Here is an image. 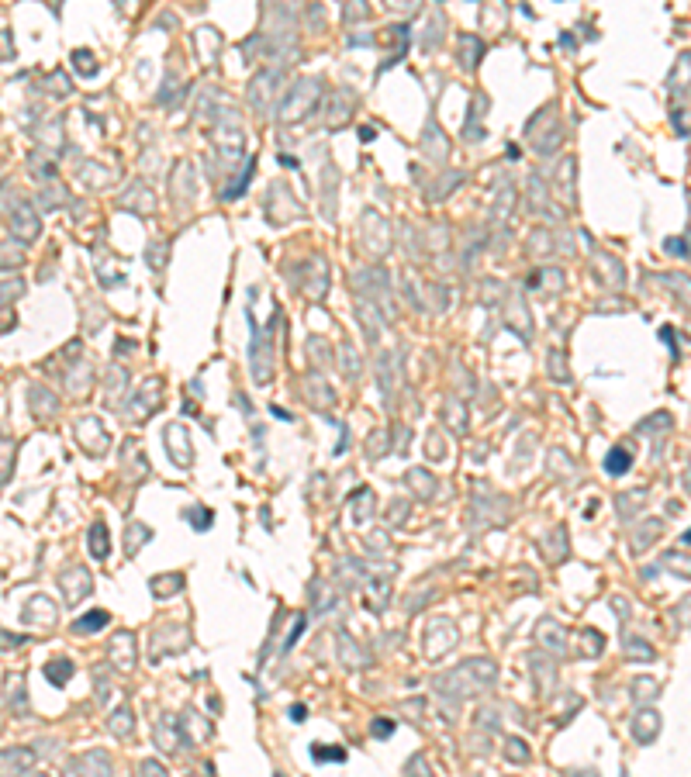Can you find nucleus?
I'll return each instance as SVG.
<instances>
[{"mask_svg": "<svg viewBox=\"0 0 691 777\" xmlns=\"http://www.w3.org/2000/svg\"><path fill=\"white\" fill-rule=\"evenodd\" d=\"M370 311H373V304H366V301H359L356 304V321L363 325V332H366V339L370 342H377L380 339V321H377V314L370 318Z\"/></svg>", "mask_w": 691, "mask_h": 777, "instance_id": "nucleus-31", "label": "nucleus"}, {"mask_svg": "<svg viewBox=\"0 0 691 777\" xmlns=\"http://www.w3.org/2000/svg\"><path fill=\"white\" fill-rule=\"evenodd\" d=\"M343 370L349 373V380H356V377H359V366H356V352H352L349 346L343 349Z\"/></svg>", "mask_w": 691, "mask_h": 777, "instance_id": "nucleus-50", "label": "nucleus"}, {"mask_svg": "<svg viewBox=\"0 0 691 777\" xmlns=\"http://www.w3.org/2000/svg\"><path fill=\"white\" fill-rule=\"evenodd\" d=\"M183 518H190L197 532H204V528L211 525V512H208V508H187V512H183Z\"/></svg>", "mask_w": 691, "mask_h": 777, "instance_id": "nucleus-46", "label": "nucleus"}, {"mask_svg": "<svg viewBox=\"0 0 691 777\" xmlns=\"http://www.w3.org/2000/svg\"><path fill=\"white\" fill-rule=\"evenodd\" d=\"M370 733H373L377 740H387V736L394 733V722H391V719H373V722H370Z\"/></svg>", "mask_w": 691, "mask_h": 777, "instance_id": "nucleus-49", "label": "nucleus"}, {"mask_svg": "<svg viewBox=\"0 0 691 777\" xmlns=\"http://www.w3.org/2000/svg\"><path fill=\"white\" fill-rule=\"evenodd\" d=\"M550 474L553 477H571L574 474V460L564 456V449H550Z\"/></svg>", "mask_w": 691, "mask_h": 777, "instance_id": "nucleus-37", "label": "nucleus"}, {"mask_svg": "<svg viewBox=\"0 0 691 777\" xmlns=\"http://www.w3.org/2000/svg\"><path fill=\"white\" fill-rule=\"evenodd\" d=\"M581 657H598L602 650H605V643H602V632H595V629H584L581 632Z\"/></svg>", "mask_w": 691, "mask_h": 777, "instance_id": "nucleus-39", "label": "nucleus"}, {"mask_svg": "<svg viewBox=\"0 0 691 777\" xmlns=\"http://www.w3.org/2000/svg\"><path fill=\"white\" fill-rule=\"evenodd\" d=\"M76 443H80L90 456H104V453H107V432H104L100 418L83 415V418L76 422Z\"/></svg>", "mask_w": 691, "mask_h": 777, "instance_id": "nucleus-8", "label": "nucleus"}, {"mask_svg": "<svg viewBox=\"0 0 691 777\" xmlns=\"http://www.w3.org/2000/svg\"><path fill=\"white\" fill-rule=\"evenodd\" d=\"M90 59H93V55H90L87 48H76V52H73V66H76L83 76H93V73H97V62H90Z\"/></svg>", "mask_w": 691, "mask_h": 777, "instance_id": "nucleus-44", "label": "nucleus"}, {"mask_svg": "<svg viewBox=\"0 0 691 777\" xmlns=\"http://www.w3.org/2000/svg\"><path fill=\"white\" fill-rule=\"evenodd\" d=\"M391 366H394V359L384 352V356H377V373H380V394H384V401L391 404L394 401V377H391Z\"/></svg>", "mask_w": 691, "mask_h": 777, "instance_id": "nucleus-32", "label": "nucleus"}, {"mask_svg": "<svg viewBox=\"0 0 691 777\" xmlns=\"http://www.w3.org/2000/svg\"><path fill=\"white\" fill-rule=\"evenodd\" d=\"M194 45H197L201 59H204V62H211V59L218 55V48H222V35H218L215 28H201V31L194 35Z\"/></svg>", "mask_w": 691, "mask_h": 777, "instance_id": "nucleus-23", "label": "nucleus"}, {"mask_svg": "<svg viewBox=\"0 0 691 777\" xmlns=\"http://www.w3.org/2000/svg\"><path fill=\"white\" fill-rule=\"evenodd\" d=\"M28 401H31V411H35V415H42V418H48V415H55V411H59V401H55L45 387H31Z\"/></svg>", "mask_w": 691, "mask_h": 777, "instance_id": "nucleus-28", "label": "nucleus"}, {"mask_svg": "<svg viewBox=\"0 0 691 777\" xmlns=\"http://www.w3.org/2000/svg\"><path fill=\"white\" fill-rule=\"evenodd\" d=\"M460 48H463V69H474L477 59H484V42L477 35H460Z\"/></svg>", "mask_w": 691, "mask_h": 777, "instance_id": "nucleus-29", "label": "nucleus"}, {"mask_svg": "<svg viewBox=\"0 0 691 777\" xmlns=\"http://www.w3.org/2000/svg\"><path fill=\"white\" fill-rule=\"evenodd\" d=\"M629 463H633V453L629 449H612L609 456H605V474H626L629 470Z\"/></svg>", "mask_w": 691, "mask_h": 777, "instance_id": "nucleus-36", "label": "nucleus"}, {"mask_svg": "<svg viewBox=\"0 0 691 777\" xmlns=\"http://www.w3.org/2000/svg\"><path fill=\"white\" fill-rule=\"evenodd\" d=\"M301 632H305V615H298V618H294V632H287V643H284V653H287V650H291V646L298 643V636H301Z\"/></svg>", "mask_w": 691, "mask_h": 777, "instance_id": "nucleus-51", "label": "nucleus"}, {"mask_svg": "<svg viewBox=\"0 0 691 777\" xmlns=\"http://www.w3.org/2000/svg\"><path fill=\"white\" fill-rule=\"evenodd\" d=\"M107 657H111V663H114L118 670H132L135 660H138L135 636H132V632H118V636L111 639V646H107Z\"/></svg>", "mask_w": 691, "mask_h": 777, "instance_id": "nucleus-14", "label": "nucleus"}, {"mask_svg": "<svg viewBox=\"0 0 691 777\" xmlns=\"http://www.w3.org/2000/svg\"><path fill=\"white\" fill-rule=\"evenodd\" d=\"M595 256V269L602 273V280L605 283H619L622 276H626V269H622V262L616 256H609V253H591Z\"/></svg>", "mask_w": 691, "mask_h": 777, "instance_id": "nucleus-24", "label": "nucleus"}, {"mask_svg": "<svg viewBox=\"0 0 691 777\" xmlns=\"http://www.w3.org/2000/svg\"><path fill=\"white\" fill-rule=\"evenodd\" d=\"M211 142H215V152L225 166H235V159L242 156V128L232 121V118H222L215 128H211Z\"/></svg>", "mask_w": 691, "mask_h": 777, "instance_id": "nucleus-3", "label": "nucleus"}, {"mask_svg": "<svg viewBox=\"0 0 691 777\" xmlns=\"http://www.w3.org/2000/svg\"><path fill=\"white\" fill-rule=\"evenodd\" d=\"M536 639H539L543 650H550V653H557V657L567 653V632H564V625H560L557 618H543V622L536 625Z\"/></svg>", "mask_w": 691, "mask_h": 777, "instance_id": "nucleus-15", "label": "nucleus"}, {"mask_svg": "<svg viewBox=\"0 0 691 777\" xmlns=\"http://www.w3.org/2000/svg\"><path fill=\"white\" fill-rule=\"evenodd\" d=\"M159 401H163L159 380H149L138 394H132V398L125 401V418H128V422H145V415H149L152 408H159Z\"/></svg>", "mask_w": 691, "mask_h": 777, "instance_id": "nucleus-7", "label": "nucleus"}, {"mask_svg": "<svg viewBox=\"0 0 691 777\" xmlns=\"http://www.w3.org/2000/svg\"><path fill=\"white\" fill-rule=\"evenodd\" d=\"M180 587H183V573H159L149 580L152 598H173V594H180Z\"/></svg>", "mask_w": 691, "mask_h": 777, "instance_id": "nucleus-22", "label": "nucleus"}, {"mask_svg": "<svg viewBox=\"0 0 691 777\" xmlns=\"http://www.w3.org/2000/svg\"><path fill=\"white\" fill-rule=\"evenodd\" d=\"M318 100H322V80H318V76H305V80H298V83L291 87V93H287L284 104L277 107V118H280L284 125H294V121L308 118V114L318 107Z\"/></svg>", "mask_w": 691, "mask_h": 777, "instance_id": "nucleus-2", "label": "nucleus"}, {"mask_svg": "<svg viewBox=\"0 0 691 777\" xmlns=\"http://www.w3.org/2000/svg\"><path fill=\"white\" fill-rule=\"evenodd\" d=\"M640 498H647V491H633V494H619V515L622 518H629L643 501Z\"/></svg>", "mask_w": 691, "mask_h": 777, "instance_id": "nucleus-42", "label": "nucleus"}, {"mask_svg": "<svg viewBox=\"0 0 691 777\" xmlns=\"http://www.w3.org/2000/svg\"><path fill=\"white\" fill-rule=\"evenodd\" d=\"M107 622H111V615H107L104 608H97V611H90V615L76 618V622H73V629H76V632H97V629H104Z\"/></svg>", "mask_w": 691, "mask_h": 777, "instance_id": "nucleus-34", "label": "nucleus"}, {"mask_svg": "<svg viewBox=\"0 0 691 777\" xmlns=\"http://www.w3.org/2000/svg\"><path fill=\"white\" fill-rule=\"evenodd\" d=\"M508 760H515V764H529L532 757H529V747L522 743V740H508Z\"/></svg>", "mask_w": 691, "mask_h": 777, "instance_id": "nucleus-45", "label": "nucleus"}, {"mask_svg": "<svg viewBox=\"0 0 691 777\" xmlns=\"http://www.w3.org/2000/svg\"><path fill=\"white\" fill-rule=\"evenodd\" d=\"M111 774H114L111 760L100 750H90V753H83V757H76L69 764V777H111Z\"/></svg>", "mask_w": 691, "mask_h": 777, "instance_id": "nucleus-13", "label": "nucleus"}, {"mask_svg": "<svg viewBox=\"0 0 691 777\" xmlns=\"http://www.w3.org/2000/svg\"><path fill=\"white\" fill-rule=\"evenodd\" d=\"M31 753L28 750H3V774H10V764H14V774L24 777V771L31 767Z\"/></svg>", "mask_w": 691, "mask_h": 777, "instance_id": "nucleus-33", "label": "nucleus"}, {"mask_svg": "<svg viewBox=\"0 0 691 777\" xmlns=\"http://www.w3.org/2000/svg\"><path fill=\"white\" fill-rule=\"evenodd\" d=\"M24 622H31V625H55V605H52V598H45V594L28 598Z\"/></svg>", "mask_w": 691, "mask_h": 777, "instance_id": "nucleus-16", "label": "nucleus"}, {"mask_svg": "<svg viewBox=\"0 0 691 777\" xmlns=\"http://www.w3.org/2000/svg\"><path fill=\"white\" fill-rule=\"evenodd\" d=\"M305 715H308V712H305V705H294V708H291V719H298V722H301Z\"/></svg>", "mask_w": 691, "mask_h": 777, "instance_id": "nucleus-54", "label": "nucleus"}, {"mask_svg": "<svg viewBox=\"0 0 691 777\" xmlns=\"http://www.w3.org/2000/svg\"><path fill=\"white\" fill-rule=\"evenodd\" d=\"M163 439H166V453H170V460L177 463V467H190L194 463V449H190V436H187V429L183 425H166V432H163Z\"/></svg>", "mask_w": 691, "mask_h": 777, "instance_id": "nucleus-10", "label": "nucleus"}, {"mask_svg": "<svg viewBox=\"0 0 691 777\" xmlns=\"http://www.w3.org/2000/svg\"><path fill=\"white\" fill-rule=\"evenodd\" d=\"M312 757L322 760V764H325V760H329V764H339V760H346V750H339V747H318V743H315V747H312Z\"/></svg>", "mask_w": 691, "mask_h": 777, "instance_id": "nucleus-43", "label": "nucleus"}, {"mask_svg": "<svg viewBox=\"0 0 691 777\" xmlns=\"http://www.w3.org/2000/svg\"><path fill=\"white\" fill-rule=\"evenodd\" d=\"M166 249H170V242H166V239H159V242H149V249H145V259H149V266L163 269V266H166Z\"/></svg>", "mask_w": 691, "mask_h": 777, "instance_id": "nucleus-40", "label": "nucleus"}, {"mask_svg": "<svg viewBox=\"0 0 691 777\" xmlns=\"http://www.w3.org/2000/svg\"><path fill=\"white\" fill-rule=\"evenodd\" d=\"M125 535H128V539H125V553H128V556H138V549L152 539V528L142 525V521H132V525L125 528Z\"/></svg>", "mask_w": 691, "mask_h": 777, "instance_id": "nucleus-26", "label": "nucleus"}, {"mask_svg": "<svg viewBox=\"0 0 691 777\" xmlns=\"http://www.w3.org/2000/svg\"><path fill=\"white\" fill-rule=\"evenodd\" d=\"M529 283L539 287V290H546V294H557V290H564V273L553 269V266H546V269H536L529 276Z\"/></svg>", "mask_w": 691, "mask_h": 777, "instance_id": "nucleus-25", "label": "nucleus"}, {"mask_svg": "<svg viewBox=\"0 0 691 777\" xmlns=\"http://www.w3.org/2000/svg\"><path fill=\"white\" fill-rule=\"evenodd\" d=\"M45 677H48L55 688H62V684L73 677V663H66V660H52V663L45 667Z\"/></svg>", "mask_w": 691, "mask_h": 777, "instance_id": "nucleus-38", "label": "nucleus"}, {"mask_svg": "<svg viewBox=\"0 0 691 777\" xmlns=\"http://www.w3.org/2000/svg\"><path fill=\"white\" fill-rule=\"evenodd\" d=\"M90 570L87 566H69L66 573H62V598H66V605L69 608H76L87 594H90Z\"/></svg>", "mask_w": 691, "mask_h": 777, "instance_id": "nucleus-11", "label": "nucleus"}, {"mask_svg": "<svg viewBox=\"0 0 691 777\" xmlns=\"http://www.w3.org/2000/svg\"><path fill=\"white\" fill-rule=\"evenodd\" d=\"M657 733H661V715H657V712H640V715L633 719V736H636V743H650Z\"/></svg>", "mask_w": 691, "mask_h": 777, "instance_id": "nucleus-21", "label": "nucleus"}, {"mask_svg": "<svg viewBox=\"0 0 691 777\" xmlns=\"http://www.w3.org/2000/svg\"><path fill=\"white\" fill-rule=\"evenodd\" d=\"M366 14H370L366 7H346V10H343L346 21H359V17H366Z\"/></svg>", "mask_w": 691, "mask_h": 777, "instance_id": "nucleus-53", "label": "nucleus"}, {"mask_svg": "<svg viewBox=\"0 0 691 777\" xmlns=\"http://www.w3.org/2000/svg\"><path fill=\"white\" fill-rule=\"evenodd\" d=\"M643 528H647L643 535H633V549H643V546H647V539L654 542V539L661 535V521H650V525H643Z\"/></svg>", "mask_w": 691, "mask_h": 777, "instance_id": "nucleus-48", "label": "nucleus"}, {"mask_svg": "<svg viewBox=\"0 0 691 777\" xmlns=\"http://www.w3.org/2000/svg\"><path fill=\"white\" fill-rule=\"evenodd\" d=\"M494 677H498V670H494V663L491 660H467L463 667H456L453 674H446V677H439L436 681V688H439V695L442 698H449V702H463V698H470V695H477V691H484V688H491L494 684Z\"/></svg>", "mask_w": 691, "mask_h": 777, "instance_id": "nucleus-1", "label": "nucleus"}, {"mask_svg": "<svg viewBox=\"0 0 691 777\" xmlns=\"http://www.w3.org/2000/svg\"><path fill=\"white\" fill-rule=\"evenodd\" d=\"M284 80V73L280 69H263L256 80H253V87H249V104H253V111L256 114H270V107H273V97L280 93V83Z\"/></svg>", "mask_w": 691, "mask_h": 777, "instance_id": "nucleus-6", "label": "nucleus"}, {"mask_svg": "<svg viewBox=\"0 0 691 777\" xmlns=\"http://www.w3.org/2000/svg\"><path fill=\"white\" fill-rule=\"evenodd\" d=\"M456 639H460V632H456V625L449 618H429V625H425V657L429 660L446 657L456 646Z\"/></svg>", "mask_w": 691, "mask_h": 777, "instance_id": "nucleus-4", "label": "nucleus"}, {"mask_svg": "<svg viewBox=\"0 0 691 777\" xmlns=\"http://www.w3.org/2000/svg\"><path fill=\"white\" fill-rule=\"evenodd\" d=\"M550 377H553V380H571V373L564 370V356H560V349L550 352Z\"/></svg>", "mask_w": 691, "mask_h": 777, "instance_id": "nucleus-47", "label": "nucleus"}, {"mask_svg": "<svg viewBox=\"0 0 691 777\" xmlns=\"http://www.w3.org/2000/svg\"><path fill=\"white\" fill-rule=\"evenodd\" d=\"M152 740L163 753H180V743H183V722H177L173 715H163L152 729Z\"/></svg>", "mask_w": 691, "mask_h": 777, "instance_id": "nucleus-12", "label": "nucleus"}, {"mask_svg": "<svg viewBox=\"0 0 691 777\" xmlns=\"http://www.w3.org/2000/svg\"><path fill=\"white\" fill-rule=\"evenodd\" d=\"M622 653H626L629 660H650V657H654V650H650V646H643V643H640L636 636L622 643Z\"/></svg>", "mask_w": 691, "mask_h": 777, "instance_id": "nucleus-41", "label": "nucleus"}, {"mask_svg": "<svg viewBox=\"0 0 691 777\" xmlns=\"http://www.w3.org/2000/svg\"><path fill=\"white\" fill-rule=\"evenodd\" d=\"M142 777H166V771H163V764H156V760H142Z\"/></svg>", "mask_w": 691, "mask_h": 777, "instance_id": "nucleus-52", "label": "nucleus"}, {"mask_svg": "<svg viewBox=\"0 0 691 777\" xmlns=\"http://www.w3.org/2000/svg\"><path fill=\"white\" fill-rule=\"evenodd\" d=\"M339 657H343L346 667H352V670H359V667L366 663V657L356 650V643H352L349 636H339Z\"/></svg>", "mask_w": 691, "mask_h": 777, "instance_id": "nucleus-35", "label": "nucleus"}, {"mask_svg": "<svg viewBox=\"0 0 691 777\" xmlns=\"http://www.w3.org/2000/svg\"><path fill=\"white\" fill-rule=\"evenodd\" d=\"M404 484L415 491L418 501H429V498L436 494V477H432L429 470H408V474H404Z\"/></svg>", "mask_w": 691, "mask_h": 777, "instance_id": "nucleus-18", "label": "nucleus"}, {"mask_svg": "<svg viewBox=\"0 0 691 777\" xmlns=\"http://www.w3.org/2000/svg\"><path fill=\"white\" fill-rule=\"evenodd\" d=\"M512 314H515V321H519V335L529 342V335H532V314H529V307H526V301H522L519 290L508 297V318H512Z\"/></svg>", "mask_w": 691, "mask_h": 777, "instance_id": "nucleus-20", "label": "nucleus"}, {"mask_svg": "<svg viewBox=\"0 0 691 777\" xmlns=\"http://www.w3.org/2000/svg\"><path fill=\"white\" fill-rule=\"evenodd\" d=\"M24 777H45V774H24Z\"/></svg>", "mask_w": 691, "mask_h": 777, "instance_id": "nucleus-55", "label": "nucleus"}, {"mask_svg": "<svg viewBox=\"0 0 691 777\" xmlns=\"http://www.w3.org/2000/svg\"><path fill=\"white\" fill-rule=\"evenodd\" d=\"M363 225H359V235H363V246H366V253L370 256H387V249H391V232H387V222L377 215V211H363V218H359Z\"/></svg>", "mask_w": 691, "mask_h": 777, "instance_id": "nucleus-5", "label": "nucleus"}, {"mask_svg": "<svg viewBox=\"0 0 691 777\" xmlns=\"http://www.w3.org/2000/svg\"><path fill=\"white\" fill-rule=\"evenodd\" d=\"M7 218H10V232L21 239V242H35L38 239V215L28 201H14V208H7Z\"/></svg>", "mask_w": 691, "mask_h": 777, "instance_id": "nucleus-9", "label": "nucleus"}, {"mask_svg": "<svg viewBox=\"0 0 691 777\" xmlns=\"http://www.w3.org/2000/svg\"><path fill=\"white\" fill-rule=\"evenodd\" d=\"M152 190L145 187V184H132L128 187V197L121 201V208H128V211H138V215H149L152 211Z\"/></svg>", "mask_w": 691, "mask_h": 777, "instance_id": "nucleus-17", "label": "nucleus"}, {"mask_svg": "<svg viewBox=\"0 0 691 777\" xmlns=\"http://www.w3.org/2000/svg\"><path fill=\"white\" fill-rule=\"evenodd\" d=\"M373 491L370 488H359L356 494H352V521L356 525H363V521H370L373 518Z\"/></svg>", "mask_w": 691, "mask_h": 777, "instance_id": "nucleus-27", "label": "nucleus"}, {"mask_svg": "<svg viewBox=\"0 0 691 777\" xmlns=\"http://www.w3.org/2000/svg\"><path fill=\"white\" fill-rule=\"evenodd\" d=\"M107 729L118 736V740H125V736H132V729H135V715H132V708L128 705H121L114 715H111V722H107Z\"/></svg>", "mask_w": 691, "mask_h": 777, "instance_id": "nucleus-30", "label": "nucleus"}, {"mask_svg": "<svg viewBox=\"0 0 691 777\" xmlns=\"http://www.w3.org/2000/svg\"><path fill=\"white\" fill-rule=\"evenodd\" d=\"M87 546H90V553H93L97 563L107 560V553H111V535H107V525H104V521H93V525H90Z\"/></svg>", "mask_w": 691, "mask_h": 777, "instance_id": "nucleus-19", "label": "nucleus"}]
</instances>
